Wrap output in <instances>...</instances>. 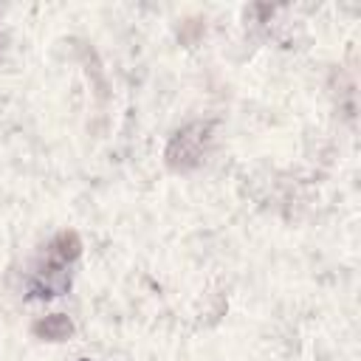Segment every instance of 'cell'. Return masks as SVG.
<instances>
[{
	"instance_id": "obj_1",
	"label": "cell",
	"mask_w": 361,
	"mask_h": 361,
	"mask_svg": "<svg viewBox=\"0 0 361 361\" xmlns=\"http://www.w3.org/2000/svg\"><path fill=\"white\" fill-rule=\"evenodd\" d=\"M212 141V121H192L186 127H180L166 149H164V161L169 169L175 172H189V169H197L203 164V155H206V147Z\"/></svg>"
},
{
	"instance_id": "obj_2",
	"label": "cell",
	"mask_w": 361,
	"mask_h": 361,
	"mask_svg": "<svg viewBox=\"0 0 361 361\" xmlns=\"http://www.w3.org/2000/svg\"><path fill=\"white\" fill-rule=\"evenodd\" d=\"M71 288V276L68 271H62V265H45L39 268L37 279L31 282V296L48 299V296H59Z\"/></svg>"
},
{
	"instance_id": "obj_3",
	"label": "cell",
	"mask_w": 361,
	"mask_h": 361,
	"mask_svg": "<svg viewBox=\"0 0 361 361\" xmlns=\"http://www.w3.org/2000/svg\"><path fill=\"white\" fill-rule=\"evenodd\" d=\"M73 330L76 327H73L71 316H65V313H48L31 324L34 338H42V341H68L73 336Z\"/></svg>"
},
{
	"instance_id": "obj_4",
	"label": "cell",
	"mask_w": 361,
	"mask_h": 361,
	"mask_svg": "<svg viewBox=\"0 0 361 361\" xmlns=\"http://www.w3.org/2000/svg\"><path fill=\"white\" fill-rule=\"evenodd\" d=\"M48 251H51V257H54L59 265L73 262V259H79V254H82V237H79L73 228H62V231L51 240Z\"/></svg>"
},
{
	"instance_id": "obj_5",
	"label": "cell",
	"mask_w": 361,
	"mask_h": 361,
	"mask_svg": "<svg viewBox=\"0 0 361 361\" xmlns=\"http://www.w3.org/2000/svg\"><path fill=\"white\" fill-rule=\"evenodd\" d=\"M82 361H90V358H82Z\"/></svg>"
}]
</instances>
